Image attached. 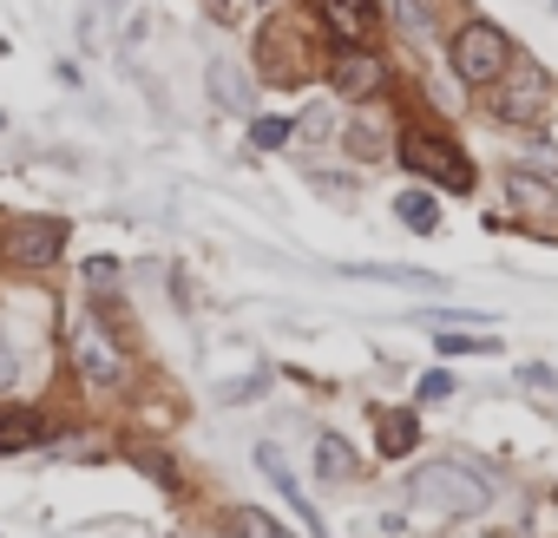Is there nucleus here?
<instances>
[{"label": "nucleus", "instance_id": "f8f14e48", "mask_svg": "<svg viewBox=\"0 0 558 538\" xmlns=\"http://www.w3.org/2000/svg\"><path fill=\"white\" fill-rule=\"evenodd\" d=\"M414 447H421V414H408V407L381 414V453H388V460H408Z\"/></svg>", "mask_w": 558, "mask_h": 538}, {"label": "nucleus", "instance_id": "dca6fc26", "mask_svg": "<svg viewBox=\"0 0 558 538\" xmlns=\"http://www.w3.org/2000/svg\"><path fill=\"white\" fill-rule=\"evenodd\" d=\"M349 277H368V283H408V290H414V283H421V290H440L434 277H421V269H349Z\"/></svg>", "mask_w": 558, "mask_h": 538}, {"label": "nucleus", "instance_id": "20e7f679", "mask_svg": "<svg viewBox=\"0 0 558 538\" xmlns=\"http://www.w3.org/2000/svg\"><path fill=\"white\" fill-rule=\"evenodd\" d=\"M60 249H66V217H14L0 230V256L14 269H53Z\"/></svg>", "mask_w": 558, "mask_h": 538}, {"label": "nucleus", "instance_id": "6ab92c4d", "mask_svg": "<svg viewBox=\"0 0 558 538\" xmlns=\"http://www.w3.org/2000/svg\"><path fill=\"white\" fill-rule=\"evenodd\" d=\"M395 21H401L408 34H421V27H427V8H421V0H395Z\"/></svg>", "mask_w": 558, "mask_h": 538}, {"label": "nucleus", "instance_id": "b1692460", "mask_svg": "<svg viewBox=\"0 0 558 538\" xmlns=\"http://www.w3.org/2000/svg\"><path fill=\"white\" fill-rule=\"evenodd\" d=\"M447 394H453V375H427L421 381V401H447Z\"/></svg>", "mask_w": 558, "mask_h": 538}, {"label": "nucleus", "instance_id": "393cba45", "mask_svg": "<svg viewBox=\"0 0 558 538\" xmlns=\"http://www.w3.org/2000/svg\"><path fill=\"white\" fill-rule=\"evenodd\" d=\"M99 8H119V0H86V21H80V34H86V27L99 21Z\"/></svg>", "mask_w": 558, "mask_h": 538}, {"label": "nucleus", "instance_id": "9d476101", "mask_svg": "<svg viewBox=\"0 0 558 538\" xmlns=\"http://www.w3.org/2000/svg\"><path fill=\"white\" fill-rule=\"evenodd\" d=\"M506 191H512V204H519L525 217H538L545 230H558V191H551V184H538V178L512 171V178H506Z\"/></svg>", "mask_w": 558, "mask_h": 538}, {"label": "nucleus", "instance_id": "f03ea898", "mask_svg": "<svg viewBox=\"0 0 558 538\" xmlns=\"http://www.w3.org/2000/svg\"><path fill=\"white\" fill-rule=\"evenodd\" d=\"M401 164H408L414 178L440 184V191H473V164H466V151H460L447 132H427V125L401 132Z\"/></svg>", "mask_w": 558, "mask_h": 538}, {"label": "nucleus", "instance_id": "0eeeda50", "mask_svg": "<svg viewBox=\"0 0 558 538\" xmlns=\"http://www.w3.org/2000/svg\"><path fill=\"white\" fill-rule=\"evenodd\" d=\"M256 466H263V479H269L276 492H283V499H290V505L303 512V525H316V531H323V518H316V505L303 499V479L290 473V460H283V447H276V440H263V447H256Z\"/></svg>", "mask_w": 558, "mask_h": 538}, {"label": "nucleus", "instance_id": "f3484780", "mask_svg": "<svg viewBox=\"0 0 558 538\" xmlns=\"http://www.w3.org/2000/svg\"><path fill=\"white\" fill-rule=\"evenodd\" d=\"M86 290H93V296L119 290V262H112V256H93V262H86Z\"/></svg>", "mask_w": 558, "mask_h": 538}, {"label": "nucleus", "instance_id": "412c9836", "mask_svg": "<svg viewBox=\"0 0 558 538\" xmlns=\"http://www.w3.org/2000/svg\"><path fill=\"white\" fill-rule=\"evenodd\" d=\"M21 381V362H14V349H8V335H0V394H8Z\"/></svg>", "mask_w": 558, "mask_h": 538}, {"label": "nucleus", "instance_id": "423d86ee", "mask_svg": "<svg viewBox=\"0 0 558 538\" xmlns=\"http://www.w3.org/2000/svg\"><path fill=\"white\" fill-rule=\"evenodd\" d=\"M499 80H506V73H499ZM493 112H499V119H512V125L538 119V112H545V73H538V66H519V73H512V80L499 86Z\"/></svg>", "mask_w": 558, "mask_h": 538}, {"label": "nucleus", "instance_id": "aec40b11", "mask_svg": "<svg viewBox=\"0 0 558 538\" xmlns=\"http://www.w3.org/2000/svg\"><path fill=\"white\" fill-rule=\"evenodd\" d=\"M349 151H355V158H375V151H381V138H375L368 125H349Z\"/></svg>", "mask_w": 558, "mask_h": 538}, {"label": "nucleus", "instance_id": "a878e982", "mask_svg": "<svg viewBox=\"0 0 558 538\" xmlns=\"http://www.w3.org/2000/svg\"><path fill=\"white\" fill-rule=\"evenodd\" d=\"M0 132H8V112H0Z\"/></svg>", "mask_w": 558, "mask_h": 538}, {"label": "nucleus", "instance_id": "bb28decb", "mask_svg": "<svg viewBox=\"0 0 558 538\" xmlns=\"http://www.w3.org/2000/svg\"><path fill=\"white\" fill-rule=\"evenodd\" d=\"M256 8H269V0H256Z\"/></svg>", "mask_w": 558, "mask_h": 538}, {"label": "nucleus", "instance_id": "5701e85b", "mask_svg": "<svg viewBox=\"0 0 558 538\" xmlns=\"http://www.w3.org/2000/svg\"><path fill=\"white\" fill-rule=\"evenodd\" d=\"M256 388H269V375H250V381H230V388H223V401H250Z\"/></svg>", "mask_w": 558, "mask_h": 538}, {"label": "nucleus", "instance_id": "ddd939ff", "mask_svg": "<svg viewBox=\"0 0 558 538\" xmlns=\"http://www.w3.org/2000/svg\"><path fill=\"white\" fill-rule=\"evenodd\" d=\"M316 466H323V479H342V486L362 473V460H355V447H349L342 433H323V440H316Z\"/></svg>", "mask_w": 558, "mask_h": 538}, {"label": "nucleus", "instance_id": "4468645a", "mask_svg": "<svg viewBox=\"0 0 558 538\" xmlns=\"http://www.w3.org/2000/svg\"><path fill=\"white\" fill-rule=\"evenodd\" d=\"M395 217H401L408 230H421V236H427V230H440V204H434L427 191H401V204H395Z\"/></svg>", "mask_w": 558, "mask_h": 538}, {"label": "nucleus", "instance_id": "cd10ccee", "mask_svg": "<svg viewBox=\"0 0 558 538\" xmlns=\"http://www.w3.org/2000/svg\"><path fill=\"white\" fill-rule=\"evenodd\" d=\"M551 8H558V0H551Z\"/></svg>", "mask_w": 558, "mask_h": 538}, {"label": "nucleus", "instance_id": "39448f33", "mask_svg": "<svg viewBox=\"0 0 558 538\" xmlns=\"http://www.w3.org/2000/svg\"><path fill=\"white\" fill-rule=\"evenodd\" d=\"M316 21L336 47H368L375 34V0H316Z\"/></svg>", "mask_w": 558, "mask_h": 538}, {"label": "nucleus", "instance_id": "a211bd4d", "mask_svg": "<svg viewBox=\"0 0 558 538\" xmlns=\"http://www.w3.org/2000/svg\"><path fill=\"white\" fill-rule=\"evenodd\" d=\"M290 138V119H250V145L269 151V145H283Z\"/></svg>", "mask_w": 558, "mask_h": 538}, {"label": "nucleus", "instance_id": "7ed1b4c3", "mask_svg": "<svg viewBox=\"0 0 558 538\" xmlns=\"http://www.w3.org/2000/svg\"><path fill=\"white\" fill-rule=\"evenodd\" d=\"M512 66V40L493 27V21H473L453 34V73L466 86H499V73Z\"/></svg>", "mask_w": 558, "mask_h": 538}, {"label": "nucleus", "instance_id": "4be33fe9", "mask_svg": "<svg viewBox=\"0 0 558 538\" xmlns=\"http://www.w3.org/2000/svg\"><path fill=\"white\" fill-rule=\"evenodd\" d=\"M290 132H303V138H329V119H323V112H303Z\"/></svg>", "mask_w": 558, "mask_h": 538}, {"label": "nucleus", "instance_id": "2eb2a0df", "mask_svg": "<svg viewBox=\"0 0 558 538\" xmlns=\"http://www.w3.org/2000/svg\"><path fill=\"white\" fill-rule=\"evenodd\" d=\"M421 322H427L434 335H453V329H473V322H493V316H480V309H473V316H466V309H427Z\"/></svg>", "mask_w": 558, "mask_h": 538}, {"label": "nucleus", "instance_id": "f257e3e1", "mask_svg": "<svg viewBox=\"0 0 558 538\" xmlns=\"http://www.w3.org/2000/svg\"><path fill=\"white\" fill-rule=\"evenodd\" d=\"M408 492H414L421 512H440V518H473V512L493 499V486H486L466 460H427V466L408 479Z\"/></svg>", "mask_w": 558, "mask_h": 538}, {"label": "nucleus", "instance_id": "6e6552de", "mask_svg": "<svg viewBox=\"0 0 558 538\" xmlns=\"http://www.w3.org/2000/svg\"><path fill=\"white\" fill-rule=\"evenodd\" d=\"M329 73H336V93H349V99H368V93L381 86V60L362 53V47H342Z\"/></svg>", "mask_w": 558, "mask_h": 538}, {"label": "nucleus", "instance_id": "9b49d317", "mask_svg": "<svg viewBox=\"0 0 558 538\" xmlns=\"http://www.w3.org/2000/svg\"><path fill=\"white\" fill-rule=\"evenodd\" d=\"M210 99L223 106V112H250L256 106V93H250V80L230 66V60H210Z\"/></svg>", "mask_w": 558, "mask_h": 538}, {"label": "nucleus", "instance_id": "1a4fd4ad", "mask_svg": "<svg viewBox=\"0 0 558 538\" xmlns=\"http://www.w3.org/2000/svg\"><path fill=\"white\" fill-rule=\"evenodd\" d=\"M73 349H80V375H86V381H119V355L106 349V335H99V322H80V335H73Z\"/></svg>", "mask_w": 558, "mask_h": 538}]
</instances>
